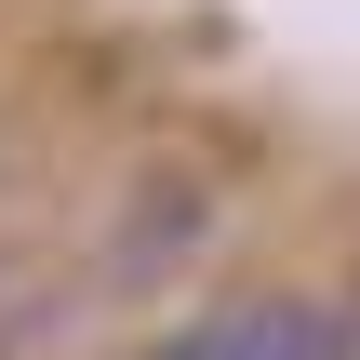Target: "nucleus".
<instances>
[{
	"label": "nucleus",
	"mask_w": 360,
	"mask_h": 360,
	"mask_svg": "<svg viewBox=\"0 0 360 360\" xmlns=\"http://www.w3.org/2000/svg\"><path fill=\"white\" fill-rule=\"evenodd\" d=\"M147 360H360V321L321 294H281V307H227V321H187Z\"/></svg>",
	"instance_id": "1"
},
{
	"label": "nucleus",
	"mask_w": 360,
	"mask_h": 360,
	"mask_svg": "<svg viewBox=\"0 0 360 360\" xmlns=\"http://www.w3.org/2000/svg\"><path fill=\"white\" fill-rule=\"evenodd\" d=\"M200 240H214V187L147 174V187H134V214H120V240H107V281H160V267H187Z\"/></svg>",
	"instance_id": "2"
},
{
	"label": "nucleus",
	"mask_w": 360,
	"mask_h": 360,
	"mask_svg": "<svg viewBox=\"0 0 360 360\" xmlns=\"http://www.w3.org/2000/svg\"><path fill=\"white\" fill-rule=\"evenodd\" d=\"M13 294H27V267H13V254H0V307H13Z\"/></svg>",
	"instance_id": "3"
}]
</instances>
